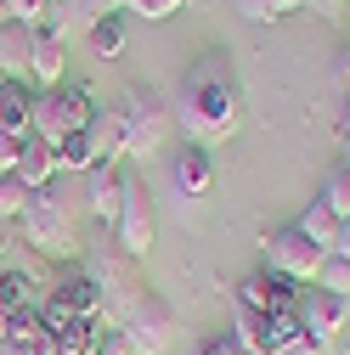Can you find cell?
<instances>
[{"label": "cell", "instance_id": "7a4b0ae2", "mask_svg": "<svg viewBox=\"0 0 350 355\" xmlns=\"http://www.w3.org/2000/svg\"><path fill=\"white\" fill-rule=\"evenodd\" d=\"M17 232H23V243H28L34 254H46V259H74V254H79V232H74V209H68L62 181L40 187V192L28 198Z\"/></svg>", "mask_w": 350, "mask_h": 355}, {"label": "cell", "instance_id": "4316f807", "mask_svg": "<svg viewBox=\"0 0 350 355\" xmlns=\"http://www.w3.org/2000/svg\"><path fill=\"white\" fill-rule=\"evenodd\" d=\"M317 288H328V293H339V299H350V259H339V254H328V259H322V277H317Z\"/></svg>", "mask_w": 350, "mask_h": 355}, {"label": "cell", "instance_id": "e575fe53", "mask_svg": "<svg viewBox=\"0 0 350 355\" xmlns=\"http://www.w3.org/2000/svg\"><path fill=\"white\" fill-rule=\"evenodd\" d=\"M198 355H243V349H238V338H232V333H221V338L198 344Z\"/></svg>", "mask_w": 350, "mask_h": 355}, {"label": "cell", "instance_id": "ba28073f", "mask_svg": "<svg viewBox=\"0 0 350 355\" xmlns=\"http://www.w3.org/2000/svg\"><path fill=\"white\" fill-rule=\"evenodd\" d=\"M344 322H350V299H339V293H328V288H317V282L299 293V327L311 333V338L333 344V338L344 333Z\"/></svg>", "mask_w": 350, "mask_h": 355}, {"label": "cell", "instance_id": "d6986e66", "mask_svg": "<svg viewBox=\"0 0 350 355\" xmlns=\"http://www.w3.org/2000/svg\"><path fill=\"white\" fill-rule=\"evenodd\" d=\"M102 338H108V322H74L57 333V355H97Z\"/></svg>", "mask_w": 350, "mask_h": 355}, {"label": "cell", "instance_id": "ab89813d", "mask_svg": "<svg viewBox=\"0 0 350 355\" xmlns=\"http://www.w3.org/2000/svg\"><path fill=\"white\" fill-rule=\"evenodd\" d=\"M6 322H12V310H6V304H0V344H6Z\"/></svg>", "mask_w": 350, "mask_h": 355}, {"label": "cell", "instance_id": "d4e9b609", "mask_svg": "<svg viewBox=\"0 0 350 355\" xmlns=\"http://www.w3.org/2000/svg\"><path fill=\"white\" fill-rule=\"evenodd\" d=\"M322 203H328L339 220H350V169H344V164L328 175V187H322Z\"/></svg>", "mask_w": 350, "mask_h": 355}, {"label": "cell", "instance_id": "f35d334b", "mask_svg": "<svg viewBox=\"0 0 350 355\" xmlns=\"http://www.w3.org/2000/svg\"><path fill=\"white\" fill-rule=\"evenodd\" d=\"M339 136H344V147H350V91H344V107H339Z\"/></svg>", "mask_w": 350, "mask_h": 355}, {"label": "cell", "instance_id": "d6a6232c", "mask_svg": "<svg viewBox=\"0 0 350 355\" xmlns=\"http://www.w3.org/2000/svg\"><path fill=\"white\" fill-rule=\"evenodd\" d=\"M17 153H23V141L0 130V175H17Z\"/></svg>", "mask_w": 350, "mask_h": 355}, {"label": "cell", "instance_id": "74e56055", "mask_svg": "<svg viewBox=\"0 0 350 355\" xmlns=\"http://www.w3.org/2000/svg\"><path fill=\"white\" fill-rule=\"evenodd\" d=\"M333 73H339V85H344V91H350V46L339 51V62H333Z\"/></svg>", "mask_w": 350, "mask_h": 355}, {"label": "cell", "instance_id": "e0dca14e", "mask_svg": "<svg viewBox=\"0 0 350 355\" xmlns=\"http://www.w3.org/2000/svg\"><path fill=\"white\" fill-rule=\"evenodd\" d=\"M85 40H91V57H102V62L124 57V46H130V12H119V17H97L91 28H85Z\"/></svg>", "mask_w": 350, "mask_h": 355}, {"label": "cell", "instance_id": "836d02e7", "mask_svg": "<svg viewBox=\"0 0 350 355\" xmlns=\"http://www.w3.org/2000/svg\"><path fill=\"white\" fill-rule=\"evenodd\" d=\"M299 12H317V17L339 23V17H344V0H299Z\"/></svg>", "mask_w": 350, "mask_h": 355}, {"label": "cell", "instance_id": "f1b7e54d", "mask_svg": "<svg viewBox=\"0 0 350 355\" xmlns=\"http://www.w3.org/2000/svg\"><path fill=\"white\" fill-rule=\"evenodd\" d=\"M0 355H57V338H51V333H46V338H6Z\"/></svg>", "mask_w": 350, "mask_h": 355}, {"label": "cell", "instance_id": "5bb4252c", "mask_svg": "<svg viewBox=\"0 0 350 355\" xmlns=\"http://www.w3.org/2000/svg\"><path fill=\"white\" fill-rule=\"evenodd\" d=\"M85 136H91V158H97V164H124V124H119V107H97L91 124H85Z\"/></svg>", "mask_w": 350, "mask_h": 355}, {"label": "cell", "instance_id": "52a82bcc", "mask_svg": "<svg viewBox=\"0 0 350 355\" xmlns=\"http://www.w3.org/2000/svg\"><path fill=\"white\" fill-rule=\"evenodd\" d=\"M124 344H130V355H164L169 344H175V316H169V304L164 299H142L136 310H130V316L113 327Z\"/></svg>", "mask_w": 350, "mask_h": 355}, {"label": "cell", "instance_id": "4dcf8cb0", "mask_svg": "<svg viewBox=\"0 0 350 355\" xmlns=\"http://www.w3.org/2000/svg\"><path fill=\"white\" fill-rule=\"evenodd\" d=\"M46 12H51L46 0H6V17H12V23H28V28L46 17Z\"/></svg>", "mask_w": 350, "mask_h": 355}, {"label": "cell", "instance_id": "44dd1931", "mask_svg": "<svg viewBox=\"0 0 350 355\" xmlns=\"http://www.w3.org/2000/svg\"><path fill=\"white\" fill-rule=\"evenodd\" d=\"M57 164H62V175H91V169H97V158H91V136H85V130L62 136V141H57Z\"/></svg>", "mask_w": 350, "mask_h": 355}, {"label": "cell", "instance_id": "2e32d148", "mask_svg": "<svg viewBox=\"0 0 350 355\" xmlns=\"http://www.w3.org/2000/svg\"><path fill=\"white\" fill-rule=\"evenodd\" d=\"M28 57H34V28L6 23L0 28V79H28Z\"/></svg>", "mask_w": 350, "mask_h": 355}, {"label": "cell", "instance_id": "60d3db41", "mask_svg": "<svg viewBox=\"0 0 350 355\" xmlns=\"http://www.w3.org/2000/svg\"><path fill=\"white\" fill-rule=\"evenodd\" d=\"M6 23H12V17H6V0H0V28H6Z\"/></svg>", "mask_w": 350, "mask_h": 355}, {"label": "cell", "instance_id": "8fae6325", "mask_svg": "<svg viewBox=\"0 0 350 355\" xmlns=\"http://www.w3.org/2000/svg\"><path fill=\"white\" fill-rule=\"evenodd\" d=\"M28 79L40 85V91H57V85H68V46L51 34L34 28V57H28Z\"/></svg>", "mask_w": 350, "mask_h": 355}, {"label": "cell", "instance_id": "ffe728a7", "mask_svg": "<svg viewBox=\"0 0 350 355\" xmlns=\"http://www.w3.org/2000/svg\"><path fill=\"white\" fill-rule=\"evenodd\" d=\"M232 338H238L243 355H266V316L238 304V316H232Z\"/></svg>", "mask_w": 350, "mask_h": 355}, {"label": "cell", "instance_id": "8d00e7d4", "mask_svg": "<svg viewBox=\"0 0 350 355\" xmlns=\"http://www.w3.org/2000/svg\"><path fill=\"white\" fill-rule=\"evenodd\" d=\"M328 254H339V259H350V220H339V237H333V248Z\"/></svg>", "mask_w": 350, "mask_h": 355}, {"label": "cell", "instance_id": "7c38bea8", "mask_svg": "<svg viewBox=\"0 0 350 355\" xmlns=\"http://www.w3.org/2000/svg\"><path fill=\"white\" fill-rule=\"evenodd\" d=\"M0 130L6 136H34V91L23 79H0Z\"/></svg>", "mask_w": 350, "mask_h": 355}, {"label": "cell", "instance_id": "6da1fadb", "mask_svg": "<svg viewBox=\"0 0 350 355\" xmlns=\"http://www.w3.org/2000/svg\"><path fill=\"white\" fill-rule=\"evenodd\" d=\"M169 119L187 130V141H192V147L232 141L238 130H243V85H238L232 57L203 51V57L181 73V85H175Z\"/></svg>", "mask_w": 350, "mask_h": 355}, {"label": "cell", "instance_id": "277c9868", "mask_svg": "<svg viewBox=\"0 0 350 355\" xmlns=\"http://www.w3.org/2000/svg\"><path fill=\"white\" fill-rule=\"evenodd\" d=\"M91 113H97L91 91L74 85V79L57 85V91H34V136H46V141L57 147L62 136H74V130L91 124Z\"/></svg>", "mask_w": 350, "mask_h": 355}, {"label": "cell", "instance_id": "484cf974", "mask_svg": "<svg viewBox=\"0 0 350 355\" xmlns=\"http://www.w3.org/2000/svg\"><path fill=\"white\" fill-rule=\"evenodd\" d=\"M238 12L254 17V23H277V17L299 12V0H238Z\"/></svg>", "mask_w": 350, "mask_h": 355}, {"label": "cell", "instance_id": "cb8c5ba5", "mask_svg": "<svg viewBox=\"0 0 350 355\" xmlns=\"http://www.w3.org/2000/svg\"><path fill=\"white\" fill-rule=\"evenodd\" d=\"M6 338H46V310L40 304H17L12 322H6Z\"/></svg>", "mask_w": 350, "mask_h": 355}, {"label": "cell", "instance_id": "1f68e13d", "mask_svg": "<svg viewBox=\"0 0 350 355\" xmlns=\"http://www.w3.org/2000/svg\"><path fill=\"white\" fill-rule=\"evenodd\" d=\"M277 355H328V344H322V338H311V333H294Z\"/></svg>", "mask_w": 350, "mask_h": 355}, {"label": "cell", "instance_id": "f546056e", "mask_svg": "<svg viewBox=\"0 0 350 355\" xmlns=\"http://www.w3.org/2000/svg\"><path fill=\"white\" fill-rule=\"evenodd\" d=\"M181 6H187V0H130V12H136V17H147V23H158V17H175Z\"/></svg>", "mask_w": 350, "mask_h": 355}, {"label": "cell", "instance_id": "ac0fdd59", "mask_svg": "<svg viewBox=\"0 0 350 355\" xmlns=\"http://www.w3.org/2000/svg\"><path fill=\"white\" fill-rule=\"evenodd\" d=\"M294 226H299L305 237H311V243H317L322 254H328V248H333V237H339V214H333V209H328L322 198H311V203H305V209L294 214Z\"/></svg>", "mask_w": 350, "mask_h": 355}, {"label": "cell", "instance_id": "9a60e30c", "mask_svg": "<svg viewBox=\"0 0 350 355\" xmlns=\"http://www.w3.org/2000/svg\"><path fill=\"white\" fill-rule=\"evenodd\" d=\"M119 203H124V169L119 164H97L91 169V214L102 220V226H113Z\"/></svg>", "mask_w": 350, "mask_h": 355}, {"label": "cell", "instance_id": "4fadbf2b", "mask_svg": "<svg viewBox=\"0 0 350 355\" xmlns=\"http://www.w3.org/2000/svg\"><path fill=\"white\" fill-rule=\"evenodd\" d=\"M175 192H181V198H209L215 192V158H209V147H181V158H175Z\"/></svg>", "mask_w": 350, "mask_h": 355}, {"label": "cell", "instance_id": "d590c367", "mask_svg": "<svg viewBox=\"0 0 350 355\" xmlns=\"http://www.w3.org/2000/svg\"><path fill=\"white\" fill-rule=\"evenodd\" d=\"M97 355H130V344H124V338H119V333H113V327H108V338H102V344H97Z\"/></svg>", "mask_w": 350, "mask_h": 355}, {"label": "cell", "instance_id": "9c48e42d", "mask_svg": "<svg viewBox=\"0 0 350 355\" xmlns=\"http://www.w3.org/2000/svg\"><path fill=\"white\" fill-rule=\"evenodd\" d=\"M51 304H62L74 322H108V299H102V288L85 277V271L62 277V282L51 288Z\"/></svg>", "mask_w": 350, "mask_h": 355}, {"label": "cell", "instance_id": "7402d4cb", "mask_svg": "<svg viewBox=\"0 0 350 355\" xmlns=\"http://www.w3.org/2000/svg\"><path fill=\"white\" fill-rule=\"evenodd\" d=\"M238 304L243 310H260V316H272V271H249L238 282Z\"/></svg>", "mask_w": 350, "mask_h": 355}, {"label": "cell", "instance_id": "3957f363", "mask_svg": "<svg viewBox=\"0 0 350 355\" xmlns=\"http://www.w3.org/2000/svg\"><path fill=\"white\" fill-rule=\"evenodd\" d=\"M119 124H124V158H153L169 141V102L158 91H136L130 85L124 102H119Z\"/></svg>", "mask_w": 350, "mask_h": 355}, {"label": "cell", "instance_id": "8992f818", "mask_svg": "<svg viewBox=\"0 0 350 355\" xmlns=\"http://www.w3.org/2000/svg\"><path fill=\"white\" fill-rule=\"evenodd\" d=\"M113 248L130 254V259H142L158 237V214H153V192L142 175H124V203H119V220H113Z\"/></svg>", "mask_w": 350, "mask_h": 355}, {"label": "cell", "instance_id": "83f0119b", "mask_svg": "<svg viewBox=\"0 0 350 355\" xmlns=\"http://www.w3.org/2000/svg\"><path fill=\"white\" fill-rule=\"evenodd\" d=\"M74 12H79V28H91L97 17H119V12H130V0H74Z\"/></svg>", "mask_w": 350, "mask_h": 355}, {"label": "cell", "instance_id": "30bf717a", "mask_svg": "<svg viewBox=\"0 0 350 355\" xmlns=\"http://www.w3.org/2000/svg\"><path fill=\"white\" fill-rule=\"evenodd\" d=\"M17 181H23L28 192H40V187H51V181H62V164H57V147H51L46 136H23V153H17Z\"/></svg>", "mask_w": 350, "mask_h": 355}, {"label": "cell", "instance_id": "603a6c76", "mask_svg": "<svg viewBox=\"0 0 350 355\" xmlns=\"http://www.w3.org/2000/svg\"><path fill=\"white\" fill-rule=\"evenodd\" d=\"M28 187L17 181V175H0V226H17L23 220V209H28Z\"/></svg>", "mask_w": 350, "mask_h": 355}, {"label": "cell", "instance_id": "5b68a950", "mask_svg": "<svg viewBox=\"0 0 350 355\" xmlns=\"http://www.w3.org/2000/svg\"><path fill=\"white\" fill-rule=\"evenodd\" d=\"M260 254H266V271H277L288 282H317L322 277V259H328L294 220H288V226H272L266 237H260Z\"/></svg>", "mask_w": 350, "mask_h": 355}]
</instances>
